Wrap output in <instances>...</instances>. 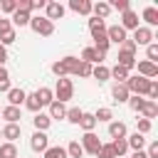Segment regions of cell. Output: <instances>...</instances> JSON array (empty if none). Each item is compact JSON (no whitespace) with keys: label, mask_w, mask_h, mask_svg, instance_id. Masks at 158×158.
<instances>
[{"label":"cell","mask_w":158,"mask_h":158,"mask_svg":"<svg viewBox=\"0 0 158 158\" xmlns=\"http://www.w3.org/2000/svg\"><path fill=\"white\" fill-rule=\"evenodd\" d=\"M79 57H72V54H67V57H62L59 62H54L52 64V74L54 77H69V74H77V69H79Z\"/></svg>","instance_id":"6da1fadb"},{"label":"cell","mask_w":158,"mask_h":158,"mask_svg":"<svg viewBox=\"0 0 158 158\" xmlns=\"http://www.w3.org/2000/svg\"><path fill=\"white\" fill-rule=\"evenodd\" d=\"M52 91H54V101H62V104H67V101L74 96V84H72V79L62 77V79H57V86H54Z\"/></svg>","instance_id":"7a4b0ae2"},{"label":"cell","mask_w":158,"mask_h":158,"mask_svg":"<svg viewBox=\"0 0 158 158\" xmlns=\"http://www.w3.org/2000/svg\"><path fill=\"white\" fill-rule=\"evenodd\" d=\"M27 27H32V32H37V35H42V37H49V35L54 32V22H49L44 15L30 17V25H27Z\"/></svg>","instance_id":"3957f363"},{"label":"cell","mask_w":158,"mask_h":158,"mask_svg":"<svg viewBox=\"0 0 158 158\" xmlns=\"http://www.w3.org/2000/svg\"><path fill=\"white\" fill-rule=\"evenodd\" d=\"M131 42H133L136 47H148V44L153 42V30H148V27L138 25V30H133V37H131Z\"/></svg>","instance_id":"277c9868"},{"label":"cell","mask_w":158,"mask_h":158,"mask_svg":"<svg viewBox=\"0 0 158 158\" xmlns=\"http://www.w3.org/2000/svg\"><path fill=\"white\" fill-rule=\"evenodd\" d=\"M79 146H81V151H84V153L96 156V151L101 148V141H99V136L91 131V133H84V136H81V143H79Z\"/></svg>","instance_id":"5b68a950"},{"label":"cell","mask_w":158,"mask_h":158,"mask_svg":"<svg viewBox=\"0 0 158 158\" xmlns=\"http://www.w3.org/2000/svg\"><path fill=\"white\" fill-rule=\"evenodd\" d=\"M30 148H32L35 153H44V151L49 148V138H47V133L35 131V133L30 136Z\"/></svg>","instance_id":"8992f818"},{"label":"cell","mask_w":158,"mask_h":158,"mask_svg":"<svg viewBox=\"0 0 158 158\" xmlns=\"http://www.w3.org/2000/svg\"><path fill=\"white\" fill-rule=\"evenodd\" d=\"M44 17H47L49 22H54V20H62V17H64V5H62V2H54V0H49V2L44 5Z\"/></svg>","instance_id":"52a82bcc"},{"label":"cell","mask_w":158,"mask_h":158,"mask_svg":"<svg viewBox=\"0 0 158 158\" xmlns=\"http://www.w3.org/2000/svg\"><path fill=\"white\" fill-rule=\"evenodd\" d=\"M138 64V77H143V79H156L158 77V64H153V62H148V59H141V62H136Z\"/></svg>","instance_id":"ba28073f"},{"label":"cell","mask_w":158,"mask_h":158,"mask_svg":"<svg viewBox=\"0 0 158 158\" xmlns=\"http://www.w3.org/2000/svg\"><path fill=\"white\" fill-rule=\"evenodd\" d=\"M104 57H106V54L99 52V49H94V47H84V49H81V62H86V64H91V67H94V64H101Z\"/></svg>","instance_id":"9c48e42d"},{"label":"cell","mask_w":158,"mask_h":158,"mask_svg":"<svg viewBox=\"0 0 158 158\" xmlns=\"http://www.w3.org/2000/svg\"><path fill=\"white\" fill-rule=\"evenodd\" d=\"M0 133H2L5 143H15V141L20 138V133H22V126H20V123H5V126L0 128Z\"/></svg>","instance_id":"30bf717a"},{"label":"cell","mask_w":158,"mask_h":158,"mask_svg":"<svg viewBox=\"0 0 158 158\" xmlns=\"http://www.w3.org/2000/svg\"><path fill=\"white\" fill-rule=\"evenodd\" d=\"M106 37H109V42H114V44H121L123 40H128V37H126V30H123L121 25H111V27H106Z\"/></svg>","instance_id":"8fae6325"},{"label":"cell","mask_w":158,"mask_h":158,"mask_svg":"<svg viewBox=\"0 0 158 158\" xmlns=\"http://www.w3.org/2000/svg\"><path fill=\"white\" fill-rule=\"evenodd\" d=\"M141 17H143V22H146L143 27H148V30L158 25V10H156L153 5H148V7H143V12H141Z\"/></svg>","instance_id":"7c38bea8"},{"label":"cell","mask_w":158,"mask_h":158,"mask_svg":"<svg viewBox=\"0 0 158 158\" xmlns=\"http://www.w3.org/2000/svg\"><path fill=\"white\" fill-rule=\"evenodd\" d=\"M121 27H123V30H138V15H136L133 10L121 12Z\"/></svg>","instance_id":"4fadbf2b"},{"label":"cell","mask_w":158,"mask_h":158,"mask_svg":"<svg viewBox=\"0 0 158 158\" xmlns=\"http://www.w3.org/2000/svg\"><path fill=\"white\" fill-rule=\"evenodd\" d=\"M109 136L116 141V138H126L128 136V128H126V123L123 121H111L109 123Z\"/></svg>","instance_id":"5bb4252c"},{"label":"cell","mask_w":158,"mask_h":158,"mask_svg":"<svg viewBox=\"0 0 158 158\" xmlns=\"http://www.w3.org/2000/svg\"><path fill=\"white\" fill-rule=\"evenodd\" d=\"M116 64L131 72V69L136 67V54H131V52H126V49H118V62H116Z\"/></svg>","instance_id":"9a60e30c"},{"label":"cell","mask_w":158,"mask_h":158,"mask_svg":"<svg viewBox=\"0 0 158 158\" xmlns=\"http://www.w3.org/2000/svg\"><path fill=\"white\" fill-rule=\"evenodd\" d=\"M25 96H27L25 89H10L7 91V106H17L20 109V104H25Z\"/></svg>","instance_id":"2e32d148"},{"label":"cell","mask_w":158,"mask_h":158,"mask_svg":"<svg viewBox=\"0 0 158 158\" xmlns=\"http://www.w3.org/2000/svg\"><path fill=\"white\" fill-rule=\"evenodd\" d=\"M138 114H141V118L151 121V118H156V116H158V104H156V101H148V99H146Z\"/></svg>","instance_id":"e0dca14e"},{"label":"cell","mask_w":158,"mask_h":158,"mask_svg":"<svg viewBox=\"0 0 158 158\" xmlns=\"http://www.w3.org/2000/svg\"><path fill=\"white\" fill-rule=\"evenodd\" d=\"M32 126H35V131H42V133H47V128L52 126V118L47 116V114H35V118H32Z\"/></svg>","instance_id":"ac0fdd59"},{"label":"cell","mask_w":158,"mask_h":158,"mask_svg":"<svg viewBox=\"0 0 158 158\" xmlns=\"http://www.w3.org/2000/svg\"><path fill=\"white\" fill-rule=\"evenodd\" d=\"M30 12H22V10H15L12 15H10V22H12V27H27L30 25Z\"/></svg>","instance_id":"d6986e66"},{"label":"cell","mask_w":158,"mask_h":158,"mask_svg":"<svg viewBox=\"0 0 158 158\" xmlns=\"http://www.w3.org/2000/svg\"><path fill=\"white\" fill-rule=\"evenodd\" d=\"M111 96H114V101H118V104H126L131 94H128L126 84H114V86H111Z\"/></svg>","instance_id":"ffe728a7"},{"label":"cell","mask_w":158,"mask_h":158,"mask_svg":"<svg viewBox=\"0 0 158 158\" xmlns=\"http://www.w3.org/2000/svg\"><path fill=\"white\" fill-rule=\"evenodd\" d=\"M69 7L79 15H86V17L91 15V2L89 0H69Z\"/></svg>","instance_id":"44dd1931"},{"label":"cell","mask_w":158,"mask_h":158,"mask_svg":"<svg viewBox=\"0 0 158 158\" xmlns=\"http://www.w3.org/2000/svg\"><path fill=\"white\" fill-rule=\"evenodd\" d=\"M35 96L40 99V104H42V106H49V104L54 101V91H52L49 86H40V89L35 91Z\"/></svg>","instance_id":"7402d4cb"},{"label":"cell","mask_w":158,"mask_h":158,"mask_svg":"<svg viewBox=\"0 0 158 158\" xmlns=\"http://www.w3.org/2000/svg\"><path fill=\"white\" fill-rule=\"evenodd\" d=\"M126 143H128V151H143V146H146V136H141V133H131V136H126Z\"/></svg>","instance_id":"603a6c76"},{"label":"cell","mask_w":158,"mask_h":158,"mask_svg":"<svg viewBox=\"0 0 158 158\" xmlns=\"http://www.w3.org/2000/svg\"><path fill=\"white\" fill-rule=\"evenodd\" d=\"M91 12H94V17H99V20H106L109 17V12H111V7H109V2H91Z\"/></svg>","instance_id":"cb8c5ba5"},{"label":"cell","mask_w":158,"mask_h":158,"mask_svg":"<svg viewBox=\"0 0 158 158\" xmlns=\"http://www.w3.org/2000/svg\"><path fill=\"white\" fill-rule=\"evenodd\" d=\"M47 116H49L52 121H54V118H64V116H67V106H64L62 101H52V104H49V114H47Z\"/></svg>","instance_id":"d4e9b609"},{"label":"cell","mask_w":158,"mask_h":158,"mask_svg":"<svg viewBox=\"0 0 158 158\" xmlns=\"http://www.w3.org/2000/svg\"><path fill=\"white\" fill-rule=\"evenodd\" d=\"M0 116H2V118H5L7 123H17V121L22 118V116H20V109H17V106H5V109L0 111Z\"/></svg>","instance_id":"484cf974"},{"label":"cell","mask_w":158,"mask_h":158,"mask_svg":"<svg viewBox=\"0 0 158 158\" xmlns=\"http://www.w3.org/2000/svg\"><path fill=\"white\" fill-rule=\"evenodd\" d=\"M89 32H91V37L104 35V32H106V22L99 20V17H89Z\"/></svg>","instance_id":"4316f807"},{"label":"cell","mask_w":158,"mask_h":158,"mask_svg":"<svg viewBox=\"0 0 158 158\" xmlns=\"http://www.w3.org/2000/svg\"><path fill=\"white\" fill-rule=\"evenodd\" d=\"M91 77L101 84V81H109L111 79V74H109V67H104V64H96L94 69H91Z\"/></svg>","instance_id":"83f0119b"},{"label":"cell","mask_w":158,"mask_h":158,"mask_svg":"<svg viewBox=\"0 0 158 158\" xmlns=\"http://www.w3.org/2000/svg\"><path fill=\"white\" fill-rule=\"evenodd\" d=\"M109 74H111V79H116V84H123V81L128 79V74H131V72L116 64V67H111V69H109Z\"/></svg>","instance_id":"f1b7e54d"},{"label":"cell","mask_w":158,"mask_h":158,"mask_svg":"<svg viewBox=\"0 0 158 158\" xmlns=\"http://www.w3.org/2000/svg\"><path fill=\"white\" fill-rule=\"evenodd\" d=\"M79 126L84 128V133H91L94 128H96V118H94V114H81V121H79Z\"/></svg>","instance_id":"f546056e"},{"label":"cell","mask_w":158,"mask_h":158,"mask_svg":"<svg viewBox=\"0 0 158 158\" xmlns=\"http://www.w3.org/2000/svg\"><path fill=\"white\" fill-rule=\"evenodd\" d=\"M111 148H114L116 158H123V156L128 153V143H126V138H116V141H111Z\"/></svg>","instance_id":"4dcf8cb0"},{"label":"cell","mask_w":158,"mask_h":158,"mask_svg":"<svg viewBox=\"0 0 158 158\" xmlns=\"http://www.w3.org/2000/svg\"><path fill=\"white\" fill-rule=\"evenodd\" d=\"M25 109H30L32 114H40V111H42V104H40V99H37L35 94H27V96H25Z\"/></svg>","instance_id":"1f68e13d"},{"label":"cell","mask_w":158,"mask_h":158,"mask_svg":"<svg viewBox=\"0 0 158 158\" xmlns=\"http://www.w3.org/2000/svg\"><path fill=\"white\" fill-rule=\"evenodd\" d=\"M81 114H84V111H81L79 106H72V109H67V116H64V118H67L69 123L79 126V121H81Z\"/></svg>","instance_id":"d6a6232c"},{"label":"cell","mask_w":158,"mask_h":158,"mask_svg":"<svg viewBox=\"0 0 158 158\" xmlns=\"http://www.w3.org/2000/svg\"><path fill=\"white\" fill-rule=\"evenodd\" d=\"M94 118H96V123H99V121H109V123H111L114 111H111L109 106H101V109H96V111H94Z\"/></svg>","instance_id":"836d02e7"},{"label":"cell","mask_w":158,"mask_h":158,"mask_svg":"<svg viewBox=\"0 0 158 158\" xmlns=\"http://www.w3.org/2000/svg\"><path fill=\"white\" fill-rule=\"evenodd\" d=\"M0 158H17V146L15 143H0Z\"/></svg>","instance_id":"e575fe53"},{"label":"cell","mask_w":158,"mask_h":158,"mask_svg":"<svg viewBox=\"0 0 158 158\" xmlns=\"http://www.w3.org/2000/svg\"><path fill=\"white\" fill-rule=\"evenodd\" d=\"M64 151H67V158H81V156H84V151H81L79 141H72V143H69Z\"/></svg>","instance_id":"d590c367"},{"label":"cell","mask_w":158,"mask_h":158,"mask_svg":"<svg viewBox=\"0 0 158 158\" xmlns=\"http://www.w3.org/2000/svg\"><path fill=\"white\" fill-rule=\"evenodd\" d=\"M42 156H44V158H67V151H64L62 146H49Z\"/></svg>","instance_id":"8d00e7d4"},{"label":"cell","mask_w":158,"mask_h":158,"mask_svg":"<svg viewBox=\"0 0 158 158\" xmlns=\"http://www.w3.org/2000/svg\"><path fill=\"white\" fill-rule=\"evenodd\" d=\"M109 7L111 10H118V12H126V10H131V2L128 0H111Z\"/></svg>","instance_id":"74e56055"},{"label":"cell","mask_w":158,"mask_h":158,"mask_svg":"<svg viewBox=\"0 0 158 158\" xmlns=\"http://www.w3.org/2000/svg\"><path fill=\"white\" fill-rule=\"evenodd\" d=\"M15 10H17V0H2V2H0V12L12 15Z\"/></svg>","instance_id":"f35d334b"},{"label":"cell","mask_w":158,"mask_h":158,"mask_svg":"<svg viewBox=\"0 0 158 158\" xmlns=\"http://www.w3.org/2000/svg\"><path fill=\"white\" fill-rule=\"evenodd\" d=\"M96 156H99V158H116V153H114L111 143H101V148L96 151Z\"/></svg>","instance_id":"ab89813d"},{"label":"cell","mask_w":158,"mask_h":158,"mask_svg":"<svg viewBox=\"0 0 158 158\" xmlns=\"http://www.w3.org/2000/svg\"><path fill=\"white\" fill-rule=\"evenodd\" d=\"M146 59L156 64V59H158V44H156V42H151V44L146 47Z\"/></svg>","instance_id":"60d3db41"},{"label":"cell","mask_w":158,"mask_h":158,"mask_svg":"<svg viewBox=\"0 0 158 158\" xmlns=\"http://www.w3.org/2000/svg\"><path fill=\"white\" fill-rule=\"evenodd\" d=\"M143 101H146L143 96H128V101H126V104H128V106L138 114V111H141V106H143Z\"/></svg>","instance_id":"b9f144b4"},{"label":"cell","mask_w":158,"mask_h":158,"mask_svg":"<svg viewBox=\"0 0 158 158\" xmlns=\"http://www.w3.org/2000/svg\"><path fill=\"white\" fill-rule=\"evenodd\" d=\"M91 64H86V62H79V69H77V77H91Z\"/></svg>","instance_id":"7bdbcfd3"},{"label":"cell","mask_w":158,"mask_h":158,"mask_svg":"<svg viewBox=\"0 0 158 158\" xmlns=\"http://www.w3.org/2000/svg\"><path fill=\"white\" fill-rule=\"evenodd\" d=\"M7 32H12V22H10V17H0V37L7 35Z\"/></svg>","instance_id":"ee69618b"},{"label":"cell","mask_w":158,"mask_h":158,"mask_svg":"<svg viewBox=\"0 0 158 158\" xmlns=\"http://www.w3.org/2000/svg\"><path fill=\"white\" fill-rule=\"evenodd\" d=\"M146 96H148V101H156V99H158V81H156V79L151 81V86H148V94H146Z\"/></svg>","instance_id":"f6af8a7d"},{"label":"cell","mask_w":158,"mask_h":158,"mask_svg":"<svg viewBox=\"0 0 158 158\" xmlns=\"http://www.w3.org/2000/svg\"><path fill=\"white\" fill-rule=\"evenodd\" d=\"M148 131H151V121H146V118H138V128H136V133L146 136Z\"/></svg>","instance_id":"bcb514c9"},{"label":"cell","mask_w":158,"mask_h":158,"mask_svg":"<svg viewBox=\"0 0 158 158\" xmlns=\"http://www.w3.org/2000/svg\"><path fill=\"white\" fill-rule=\"evenodd\" d=\"M15 40H17V35H15V30H12V32H7V35H2V37H0V44H2V47H7V44H12Z\"/></svg>","instance_id":"7dc6e473"},{"label":"cell","mask_w":158,"mask_h":158,"mask_svg":"<svg viewBox=\"0 0 158 158\" xmlns=\"http://www.w3.org/2000/svg\"><path fill=\"white\" fill-rule=\"evenodd\" d=\"M146 156H148V158H158V141H151V143H148Z\"/></svg>","instance_id":"c3c4849f"},{"label":"cell","mask_w":158,"mask_h":158,"mask_svg":"<svg viewBox=\"0 0 158 158\" xmlns=\"http://www.w3.org/2000/svg\"><path fill=\"white\" fill-rule=\"evenodd\" d=\"M118 49H126V52H131V54H136V44H133V42H131V37H128V40H123V42H121V47H118Z\"/></svg>","instance_id":"681fc988"},{"label":"cell","mask_w":158,"mask_h":158,"mask_svg":"<svg viewBox=\"0 0 158 158\" xmlns=\"http://www.w3.org/2000/svg\"><path fill=\"white\" fill-rule=\"evenodd\" d=\"M5 62H7V49L0 44V67H5Z\"/></svg>","instance_id":"f907efd6"},{"label":"cell","mask_w":158,"mask_h":158,"mask_svg":"<svg viewBox=\"0 0 158 158\" xmlns=\"http://www.w3.org/2000/svg\"><path fill=\"white\" fill-rule=\"evenodd\" d=\"M10 89H12V86H10V79H2V81H0V91H5V94H7Z\"/></svg>","instance_id":"816d5d0a"},{"label":"cell","mask_w":158,"mask_h":158,"mask_svg":"<svg viewBox=\"0 0 158 158\" xmlns=\"http://www.w3.org/2000/svg\"><path fill=\"white\" fill-rule=\"evenodd\" d=\"M131 158H148V156H146V151H133Z\"/></svg>","instance_id":"f5cc1de1"},{"label":"cell","mask_w":158,"mask_h":158,"mask_svg":"<svg viewBox=\"0 0 158 158\" xmlns=\"http://www.w3.org/2000/svg\"><path fill=\"white\" fill-rule=\"evenodd\" d=\"M2 79H10V74H7L5 67H0V81H2Z\"/></svg>","instance_id":"db71d44e"},{"label":"cell","mask_w":158,"mask_h":158,"mask_svg":"<svg viewBox=\"0 0 158 158\" xmlns=\"http://www.w3.org/2000/svg\"><path fill=\"white\" fill-rule=\"evenodd\" d=\"M0 138H2V133H0Z\"/></svg>","instance_id":"11a10c76"}]
</instances>
